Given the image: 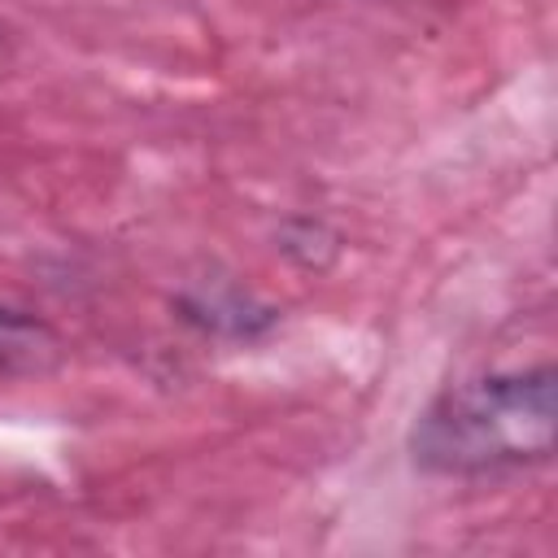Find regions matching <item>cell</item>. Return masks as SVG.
Listing matches in <instances>:
<instances>
[{
    "instance_id": "3",
    "label": "cell",
    "mask_w": 558,
    "mask_h": 558,
    "mask_svg": "<svg viewBox=\"0 0 558 558\" xmlns=\"http://www.w3.org/2000/svg\"><path fill=\"white\" fill-rule=\"evenodd\" d=\"M61 336L22 305L0 301V375H39L57 366Z\"/></svg>"
},
{
    "instance_id": "4",
    "label": "cell",
    "mask_w": 558,
    "mask_h": 558,
    "mask_svg": "<svg viewBox=\"0 0 558 558\" xmlns=\"http://www.w3.org/2000/svg\"><path fill=\"white\" fill-rule=\"evenodd\" d=\"M275 248L305 275H323L336 266L344 235L323 218V214H288L275 231Z\"/></svg>"
},
{
    "instance_id": "2",
    "label": "cell",
    "mask_w": 558,
    "mask_h": 558,
    "mask_svg": "<svg viewBox=\"0 0 558 558\" xmlns=\"http://www.w3.org/2000/svg\"><path fill=\"white\" fill-rule=\"evenodd\" d=\"M170 310H174V318L187 323L192 331L214 336V340H231V344L266 340V336L279 327V318H283L279 305H270V301L257 296L248 283L227 279V275L192 279L187 288L174 292Z\"/></svg>"
},
{
    "instance_id": "1",
    "label": "cell",
    "mask_w": 558,
    "mask_h": 558,
    "mask_svg": "<svg viewBox=\"0 0 558 558\" xmlns=\"http://www.w3.org/2000/svg\"><path fill=\"white\" fill-rule=\"evenodd\" d=\"M558 449V371H488L440 388L410 423L405 453L423 475L484 480L545 466Z\"/></svg>"
}]
</instances>
